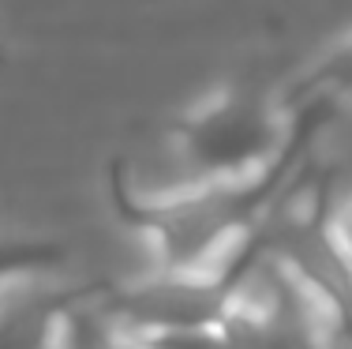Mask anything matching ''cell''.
<instances>
[{
  "mask_svg": "<svg viewBox=\"0 0 352 349\" xmlns=\"http://www.w3.org/2000/svg\"><path fill=\"white\" fill-rule=\"evenodd\" d=\"M72 301L53 278L8 286L0 293V349H60Z\"/></svg>",
  "mask_w": 352,
  "mask_h": 349,
  "instance_id": "3",
  "label": "cell"
},
{
  "mask_svg": "<svg viewBox=\"0 0 352 349\" xmlns=\"http://www.w3.org/2000/svg\"><path fill=\"white\" fill-rule=\"evenodd\" d=\"M60 263V244H53V240L0 233V293L8 286H19V282L53 278Z\"/></svg>",
  "mask_w": 352,
  "mask_h": 349,
  "instance_id": "5",
  "label": "cell"
},
{
  "mask_svg": "<svg viewBox=\"0 0 352 349\" xmlns=\"http://www.w3.org/2000/svg\"><path fill=\"white\" fill-rule=\"evenodd\" d=\"M315 87L333 102H352V34L326 53L315 72Z\"/></svg>",
  "mask_w": 352,
  "mask_h": 349,
  "instance_id": "6",
  "label": "cell"
},
{
  "mask_svg": "<svg viewBox=\"0 0 352 349\" xmlns=\"http://www.w3.org/2000/svg\"><path fill=\"white\" fill-rule=\"evenodd\" d=\"M330 226H333L338 240L345 244V252H349V260H352V195H345V199H341V203L330 211Z\"/></svg>",
  "mask_w": 352,
  "mask_h": 349,
  "instance_id": "8",
  "label": "cell"
},
{
  "mask_svg": "<svg viewBox=\"0 0 352 349\" xmlns=\"http://www.w3.org/2000/svg\"><path fill=\"white\" fill-rule=\"evenodd\" d=\"M105 308L135 338L180 327H214L229 312V286L214 274L157 267L105 297Z\"/></svg>",
  "mask_w": 352,
  "mask_h": 349,
  "instance_id": "2",
  "label": "cell"
},
{
  "mask_svg": "<svg viewBox=\"0 0 352 349\" xmlns=\"http://www.w3.org/2000/svg\"><path fill=\"white\" fill-rule=\"evenodd\" d=\"M142 349H221V330L214 327H180V330H162V335L139 338Z\"/></svg>",
  "mask_w": 352,
  "mask_h": 349,
  "instance_id": "7",
  "label": "cell"
},
{
  "mask_svg": "<svg viewBox=\"0 0 352 349\" xmlns=\"http://www.w3.org/2000/svg\"><path fill=\"white\" fill-rule=\"evenodd\" d=\"M60 349H142V342L113 319L105 301H72Z\"/></svg>",
  "mask_w": 352,
  "mask_h": 349,
  "instance_id": "4",
  "label": "cell"
},
{
  "mask_svg": "<svg viewBox=\"0 0 352 349\" xmlns=\"http://www.w3.org/2000/svg\"><path fill=\"white\" fill-rule=\"evenodd\" d=\"M278 128L270 113L251 102H229L206 109L184 131L180 158L188 165L191 184H214V180H255L266 173Z\"/></svg>",
  "mask_w": 352,
  "mask_h": 349,
  "instance_id": "1",
  "label": "cell"
}]
</instances>
